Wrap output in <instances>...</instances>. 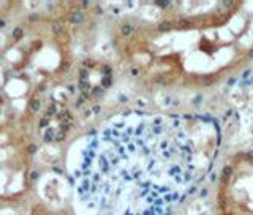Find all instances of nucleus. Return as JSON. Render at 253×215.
Instances as JSON below:
<instances>
[{"label":"nucleus","mask_w":253,"mask_h":215,"mask_svg":"<svg viewBox=\"0 0 253 215\" xmlns=\"http://www.w3.org/2000/svg\"><path fill=\"white\" fill-rule=\"evenodd\" d=\"M220 139L206 116L133 111L111 119L81 149L79 215H168L211 172Z\"/></svg>","instance_id":"f257e3e1"},{"label":"nucleus","mask_w":253,"mask_h":215,"mask_svg":"<svg viewBox=\"0 0 253 215\" xmlns=\"http://www.w3.org/2000/svg\"><path fill=\"white\" fill-rule=\"evenodd\" d=\"M166 24L172 79L180 84L218 81L253 57V3H180Z\"/></svg>","instance_id":"f03ea898"},{"label":"nucleus","mask_w":253,"mask_h":215,"mask_svg":"<svg viewBox=\"0 0 253 215\" xmlns=\"http://www.w3.org/2000/svg\"><path fill=\"white\" fill-rule=\"evenodd\" d=\"M218 215H253V150L233 157L221 172Z\"/></svg>","instance_id":"7ed1b4c3"}]
</instances>
